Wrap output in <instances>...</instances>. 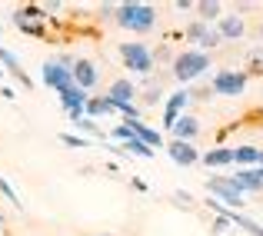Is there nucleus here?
Listing matches in <instances>:
<instances>
[{
    "label": "nucleus",
    "instance_id": "nucleus-16",
    "mask_svg": "<svg viewBox=\"0 0 263 236\" xmlns=\"http://www.w3.org/2000/svg\"><path fill=\"white\" fill-rule=\"evenodd\" d=\"M233 176H237V183L243 186V193H263V176H260L257 166H250V170H237Z\"/></svg>",
    "mask_w": 263,
    "mask_h": 236
},
{
    "label": "nucleus",
    "instance_id": "nucleus-9",
    "mask_svg": "<svg viewBox=\"0 0 263 236\" xmlns=\"http://www.w3.org/2000/svg\"><path fill=\"white\" fill-rule=\"evenodd\" d=\"M167 153L180 166H197L200 160H203V153H200L193 143H186V140H167Z\"/></svg>",
    "mask_w": 263,
    "mask_h": 236
},
{
    "label": "nucleus",
    "instance_id": "nucleus-13",
    "mask_svg": "<svg viewBox=\"0 0 263 236\" xmlns=\"http://www.w3.org/2000/svg\"><path fill=\"white\" fill-rule=\"evenodd\" d=\"M0 67H4L7 73H13V77L20 80V87H27V90L33 87V80H30V77H27V73H24V67L17 64V57H13V53L7 50V47H0Z\"/></svg>",
    "mask_w": 263,
    "mask_h": 236
},
{
    "label": "nucleus",
    "instance_id": "nucleus-5",
    "mask_svg": "<svg viewBox=\"0 0 263 236\" xmlns=\"http://www.w3.org/2000/svg\"><path fill=\"white\" fill-rule=\"evenodd\" d=\"M40 77H44V87L57 90V93H67V90L77 87L73 70H70V67H64L60 60H44V67H40Z\"/></svg>",
    "mask_w": 263,
    "mask_h": 236
},
{
    "label": "nucleus",
    "instance_id": "nucleus-31",
    "mask_svg": "<svg viewBox=\"0 0 263 236\" xmlns=\"http://www.w3.org/2000/svg\"><path fill=\"white\" fill-rule=\"evenodd\" d=\"M100 17L103 20H110V17L117 20V4H100Z\"/></svg>",
    "mask_w": 263,
    "mask_h": 236
},
{
    "label": "nucleus",
    "instance_id": "nucleus-21",
    "mask_svg": "<svg viewBox=\"0 0 263 236\" xmlns=\"http://www.w3.org/2000/svg\"><path fill=\"white\" fill-rule=\"evenodd\" d=\"M13 24H17V30L27 33V37H47V27L40 24V20H17L13 17Z\"/></svg>",
    "mask_w": 263,
    "mask_h": 236
},
{
    "label": "nucleus",
    "instance_id": "nucleus-30",
    "mask_svg": "<svg viewBox=\"0 0 263 236\" xmlns=\"http://www.w3.org/2000/svg\"><path fill=\"white\" fill-rule=\"evenodd\" d=\"M174 206H193V196H190L186 190H180L177 196H174Z\"/></svg>",
    "mask_w": 263,
    "mask_h": 236
},
{
    "label": "nucleus",
    "instance_id": "nucleus-4",
    "mask_svg": "<svg viewBox=\"0 0 263 236\" xmlns=\"http://www.w3.org/2000/svg\"><path fill=\"white\" fill-rule=\"evenodd\" d=\"M120 64L130 73H150L157 60H154V50L143 40H123L120 44Z\"/></svg>",
    "mask_w": 263,
    "mask_h": 236
},
{
    "label": "nucleus",
    "instance_id": "nucleus-27",
    "mask_svg": "<svg viewBox=\"0 0 263 236\" xmlns=\"http://www.w3.org/2000/svg\"><path fill=\"white\" fill-rule=\"evenodd\" d=\"M0 193H4V196H7V200H10V203H13V206H20V196H17V193H13V186H10V183H7V180H4V176H0Z\"/></svg>",
    "mask_w": 263,
    "mask_h": 236
},
{
    "label": "nucleus",
    "instance_id": "nucleus-18",
    "mask_svg": "<svg viewBox=\"0 0 263 236\" xmlns=\"http://www.w3.org/2000/svg\"><path fill=\"white\" fill-rule=\"evenodd\" d=\"M197 10H200V20H203V24H210V20H223V4H220V0H200L197 4Z\"/></svg>",
    "mask_w": 263,
    "mask_h": 236
},
{
    "label": "nucleus",
    "instance_id": "nucleus-20",
    "mask_svg": "<svg viewBox=\"0 0 263 236\" xmlns=\"http://www.w3.org/2000/svg\"><path fill=\"white\" fill-rule=\"evenodd\" d=\"M13 17L17 20H40V24H44L47 20V7L44 4H24L20 10H13Z\"/></svg>",
    "mask_w": 263,
    "mask_h": 236
},
{
    "label": "nucleus",
    "instance_id": "nucleus-23",
    "mask_svg": "<svg viewBox=\"0 0 263 236\" xmlns=\"http://www.w3.org/2000/svg\"><path fill=\"white\" fill-rule=\"evenodd\" d=\"M73 130H80V133H87V136H97V140H107V136L100 133V127H97L93 120H90V116H84V120H73Z\"/></svg>",
    "mask_w": 263,
    "mask_h": 236
},
{
    "label": "nucleus",
    "instance_id": "nucleus-25",
    "mask_svg": "<svg viewBox=\"0 0 263 236\" xmlns=\"http://www.w3.org/2000/svg\"><path fill=\"white\" fill-rule=\"evenodd\" d=\"M64 147H90V140H84V136H77V133H60L57 136Z\"/></svg>",
    "mask_w": 263,
    "mask_h": 236
},
{
    "label": "nucleus",
    "instance_id": "nucleus-26",
    "mask_svg": "<svg viewBox=\"0 0 263 236\" xmlns=\"http://www.w3.org/2000/svg\"><path fill=\"white\" fill-rule=\"evenodd\" d=\"M220 40H223V37H220V33H217V30H210V33H206V37H203V40H200V50H203V53H210V50H213V47H217V44H220Z\"/></svg>",
    "mask_w": 263,
    "mask_h": 236
},
{
    "label": "nucleus",
    "instance_id": "nucleus-11",
    "mask_svg": "<svg viewBox=\"0 0 263 236\" xmlns=\"http://www.w3.org/2000/svg\"><path fill=\"white\" fill-rule=\"evenodd\" d=\"M73 80H77V87L80 90H93L97 87V80H100V73H97V67H93V60H84V57H77V64H73Z\"/></svg>",
    "mask_w": 263,
    "mask_h": 236
},
{
    "label": "nucleus",
    "instance_id": "nucleus-22",
    "mask_svg": "<svg viewBox=\"0 0 263 236\" xmlns=\"http://www.w3.org/2000/svg\"><path fill=\"white\" fill-rule=\"evenodd\" d=\"M127 153H134V156H154V147H147L143 140H137V136H130L127 143H120Z\"/></svg>",
    "mask_w": 263,
    "mask_h": 236
},
{
    "label": "nucleus",
    "instance_id": "nucleus-8",
    "mask_svg": "<svg viewBox=\"0 0 263 236\" xmlns=\"http://www.w3.org/2000/svg\"><path fill=\"white\" fill-rule=\"evenodd\" d=\"M190 100H193V96H190V90H186V87H180L177 93H170V96H167V107H163V127L174 130L177 120L183 116V110H186V103H190Z\"/></svg>",
    "mask_w": 263,
    "mask_h": 236
},
{
    "label": "nucleus",
    "instance_id": "nucleus-1",
    "mask_svg": "<svg viewBox=\"0 0 263 236\" xmlns=\"http://www.w3.org/2000/svg\"><path fill=\"white\" fill-rule=\"evenodd\" d=\"M117 24L123 30L147 33L157 24V10H154V4H143V0H123V4H117Z\"/></svg>",
    "mask_w": 263,
    "mask_h": 236
},
{
    "label": "nucleus",
    "instance_id": "nucleus-32",
    "mask_svg": "<svg viewBox=\"0 0 263 236\" xmlns=\"http://www.w3.org/2000/svg\"><path fill=\"white\" fill-rule=\"evenodd\" d=\"M250 73H263V57H253L250 60Z\"/></svg>",
    "mask_w": 263,
    "mask_h": 236
},
{
    "label": "nucleus",
    "instance_id": "nucleus-3",
    "mask_svg": "<svg viewBox=\"0 0 263 236\" xmlns=\"http://www.w3.org/2000/svg\"><path fill=\"white\" fill-rule=\"evenodd\" d=\"M170 70H174V77L180 83H190V80L203 77V73L210 70V53H203V50H180L174 57V64H170Z\"/></svg>",
    "mask_w": 263,
    "mask_h": 236
},
{
    "label": "nucleus",
    "instance_id": "nucleus-24",
    "mask_svg": "<svg viewBox=\"0 0 263 236\" xmlns=\"http://www.w3.org/2000/svg\"><path fill=\"white\" fill-rule=\"evenodd\" d=\"M206 33H210V24H203V20H197V24H190V27L183 30V37H186V40H193V44H200V40H203Z\"/></svg>",
    "mask_w": 263,
    "mask_h": 236
},
{
    "label": "nucleus",
    "instance_id": "nucleus-2",
    "mask_svg": "<svg viewBox=\"0 0 263 236\" xmlns=\"http://www.w3.org/2000/svg\"><path fill=\"white\" fill-rule=\"evenodd\" d=\"M206 193H210V200H217L220 206H227V210H237L243 206V186L237 183V176L233 173H213V176H206Z\"/></svg>",
    "mask_w": 263,
    "mask_h": 236
},
{
    "label": "nucleus",
    "instance_id": "nucleus-19",
    "mask_svg": "<svg viewBox=\"0 0 263 236\" xmlns=\"http://www.w3.org/2000/svg\"><path fill=\"white\" fill-rule=\"evenodd\" d=\"M107 113H117V107L110 103V96H90L87 116H107Z\"/></svg>",
    "mask_w": 263,
    "mask_h": 236
},
{
    "label": "nucleus",
    "instance_id": "nucleus-15",
    "mask_svg": "<svg viewBox=\"0 0 263 236\" xmlns=\"http://www.w3.org/2000/svg\"><path fill=\"white\" fill-rule=\"evenodd\" d=\"M203 166H210V170H220V166H233V150L230 147H213L206 150L203 160H200Z\"/></svg>",
    "mask_w": 263,
    "mask_h": 236
},
{
    "label": "nucleus",
    "instance_id": "nucleus-33",
    "mask_svg": "<svg viewBox=\"0 0 263 236\" xmlns=\"http://www.w3.org/2000/svg\"><path fill=\"white\" fill-rule=\"evenodd\" d=\"M174 7H177V10H193V7H197V4H193V0H177Z\"/></svg>",
    "mask_w": 263,
    "mask_h": 236
},
{
    "label": "nucleus",
    "instance_id": "nucleus-36",
    "mask_svg": "<svg viewBox=\"0 0 263 236\" xmlns=\"http://www.w3.org/2000/svg\"><path fill=\"white\" fill-rule=\"evenodd\" d=\"M260 40H263V24H260Z\"/></svg>",
    "mask_w": 263,
    "mask_h": 236
},
{
    "label": "nucleus",
    "instance_id": "nucleus-29",
    "mask_svg": "<svg viewBox=\"0 0 263 236\" xmlns=\"http://www.w3.org/2000/svg\"><path fill=\"white\" fill-rule=\"evenodd\" d=\"M143 100H147V103H160V100H163V90H160V87L143 90Z\"/></svg>",
    "mask_w": 263,
    "mask_h": 236
},
{
    "label": "nucleus",
    "instance_id": "nucleus-17",
    "mask_svg": "<svg viewBox=\"0 0 263 236\" xmlns=\"http://www.w3.org/2000/svg\"><path fill=\"white\" fill-rule=\"evenodd\" d=\"M233 163H237L240 170H250V166L260 163V150L250 147V143H247V147H237V150H233Z\"/></svg>",
    "mask_w": 263,
    "mask_h": 236
},
{
    "label": "nucleus",
    "instance_id": "nucleus-28",
    "mask_svg": "<svg viewBox=\"0 0 263 236\" xmlns=\"http://www.w3.org/2000/svg\"><path fill=\"white\" fill-rule=\"evenodd\" d=\"M230 226H233V223L223 217V213H217V217H213V233H227Z\"/></svg>",
    "mask_w": 263,
    "mask_h": 236
},
{
    "label": "nucleus",
    "instance_id": "nucleus-6",
    "mask_svg": "<svg viewBox=\"0 0 263 236\" xmlns=\"http://www.w3.org/2000/svg\"><path fill=\"white\" fill-rule=\"evenodd\" d=\"M210 87H213L217 96H240L247 90V70H233V67H227V70L213 73Z\"/></svg>",
    "mask_w": 263,
    "mask_h": 236
},
{
    "label": "nucleus",
    "instance_id": "nucleus-10",
    "mask_svg": "<svg viewBox=\"0 0 263 236\" xmlns=\"http://www.w3.org/2000/svg\"><path fill=\"white\" fill-rule=\"evenodd\" d=\"M107 96H110V103L117 107V113H120V107H130V103H134L137 87L130 80H114V83H110V90H107Z\"/></svg>",
    "mask_w": 263,
    "mask_h": 236
},
{
    "label": "nucleus",
    "instance_id": "nucleus-37",
    "mask_svg": "<svg viewBox=\"0 0 263 236\" xmlns=\"http://www.w3.org/2000/svg\"><path fill=\"white\" fill-rule=\"evenodd\" d=\"M257 170H260V176H263V166H257Z\"/></svg>",
    "mask_w": 263,
    "mask_h": 236
},
{
    "label": "nucleus",
    "instance_id": "nucleus-34",
    "mask_svg": "<svg viewBox=\"0 0 263 236\" xmlns=\"http://www.w3.org/2000/svg\"><path fill=\"white\" fill-rule=\"evenodd\" d=\"M44 7H47V13H57L64 4H60V0H50V4H44Z\"/></svg>",
    "mask_w": 263,
    "mask_h": 236
},
{
    "label": "nucleus",
    "instance_id": "nucleus-39",
    "mask_svg": "<svg viewBox=\"0 0 263 236\" xmlns=\"http://www.w3.org/2000/svg\"><path fill=\"white\" fill-rule=\"evenodd\" d=\"M0 73H4V67H0Z\"/></svg>",
    "mask_w": 263,
    "mask_h": 236
},
{
    "label": "nucleus",
    "instance_id": "nucleus-35",
    "mask_svg": "<svg viewBox=\"0 0 263 236\" xmlns=\"http://www.w3.org/2000/svg\"><path fill=\"white\" fill-rule=\"evenodd\" d=\"M257 166H263V150H260V163H257Z\"/></svg>",
    "mask_w": 263,
    "mask_h": 236
},
{
    "label": "nucleus",
    "instance_id": "nucleus-38",
    "mask_svg": "<svg viewBox=\"0 0 263 236\" xmlns=\"http://www.w3.org/2000/svg\"><path fill=\"white\" fill-rule=\"evenodd\" d=\"M0 223H4V213H0Z\"/></svg>",
    "mask_w": 263,
    "mask_h": 236
},
{
    "label": "nucleus",
    "instance_id": "nucleus-14",
    "mask_svg": "<svg viewBox=\"0 0 263 236\" xmlns=\"http://www.w3.org/2000/svg\"><path fill=\"white\" fill-rule=\"evenodd\" d=\"M217 33L223 40H240L243 37V17H240V13H227V17L217 24Z\"/></svg>",
    "mask_w": 263,
    "mask_h": 236
},
{
    "label": "nucleus",
    "instance_id": "nucleus-12",
    "mask_svg": "<svg viewBox=\"0 0 263 236\" xmlns=\"http://www.w3.org/2000/svg\"><path fill=\"white\" fill-rule=\"evenodd\" d=\"M170 133H174V140H186V143H193V136L200 133V120L193 113H183L177 120V127L170 130Z\"/></svg>",
    "mask_w": 263,
    "mask_h": 236
},
{
    "label": "nucleus",
    "instance_id": "nucleus-7",
    "mask_svg": "<svg viewBox=\"0 0 263 236\" xmlns=\"http://www.w3.org/2000/svg\"><path fill=\"white\" fill-rule=\"evenodd\" d=\"M87 103H90V93L80 90V87L60 93V107H64V113L70 116V120H84V116H87Z\"/></svg>",
    "mask_w": 263,
    "mask_h": 236
}]
</instances>
